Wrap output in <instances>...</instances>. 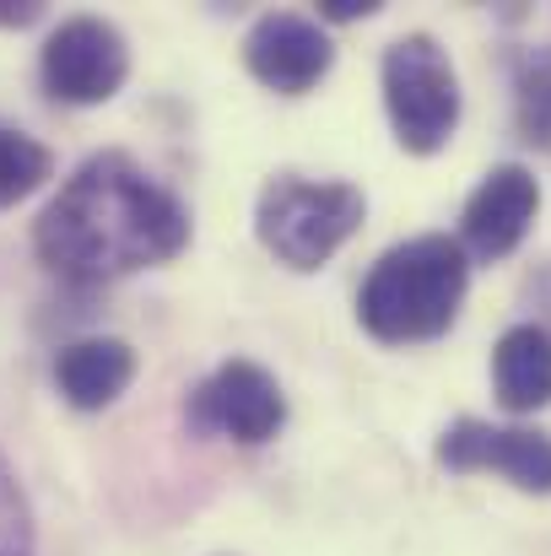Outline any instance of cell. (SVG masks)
<instances>
[{
    "mask_svg": "<svg viewBox=\"0 0 551 556\" xmlns=\"http://www.w3.org/2000/svg\"><path fill=\"white\" fill-rule=\"evenodd\" d=\"M184 243H189L184 200L125 152L87 157L33 222L38 260L76 287L163 265Z\"/></svg>",
    "mask_w": 551,
    "mask_h": 556,
    "instance_id": "obj_1",
    "label": "cell"
},
{
    "mask_svg": "<svg viewBox=\"0 0 551 556\" xmlns=\"http://www.w3.org/2000/svg\"><path fill=\"white\" fill-rule=\"evenodd\" d=\"M471 287V254L449 232H422L395 249H384L358 292V319L367 336L405 346V341H433L460 319Z\"/></svg>",
    "mask_w": 551,
    "mask_h": 556,
    "instance_id": "obj_2",
    "label": "cell"
},
{
    "mask_svg": "<svg viewBox=\"0 0 551 556\" xmlns=\"http://www.w3.org/2000/svg\"><path fill=\"white\" fill-rule=\"evenodd\" d=\"M367 216V200L358 185H341V179H298V174H281L260 189V205H254V232L260 243L292 265V270H320Z\"/></svg>",
    "mask_w": 551,
    "mask_h": 556,
    "instance_id": "obj_3",
    "label": "cell"
},
{
    "mask_svg": "<svg viewBox=\"0 0 551 556\" xmlns=\"http://www.w3.org/2000/svg\"><path fill=\"white\" fill-rule=\"evenodd\" d=\"M384 109L395 125V141L416 157H433L438 147H449L454 125H460V76L449 65V54L438 49V38L427 33H405L384 49Z\"/></svg>",
    "mask_w": 551,
    "mask_h": 556,
    "instance_id": "obj_4",
    "label": "cell"
},
{
    "mask_svg": "<svg viewBox=\"0 0 551 556\" xmlns=\"http://www.w3.org/2000/svg\"><path fill=\"white\" fill-rule=\"evenodd\" d=\"M43 92L54 103H71V109H92V103H109L125 76H130V49H125V33L103 16H71L49 33L43 43Z\"/></svg>",
    "mask_w": 551,
    "mask_h": 556,
    "instance_id": "obj_5",
    "label": "cell"
},
{
    "mask_svg": "<svg viewBox=\"0 0 551 556\" xmlns=\"http://www.w3.org/2000/svg\"><path fill=\"white\" fill-rule=\"evenodd\" d=\"M195 432H222L233 443H271L287 421V394L260 363H222L205 383H195L184 405Z\"/></svg>",
    "mask_w": 551,
    "mask_h": 556,
    "instance_id": "obj_6",
    "label": "cell"
},
{
    "mask_svg": "<svg viewBox=\"0 0 551 556\" xmlns=\"http://www.w3.org/2000/svg\"><path fill=\"white\" fill-rule=\"evenodd\" d=\"M443 470H492L519 492L551 497V438L536 427H492L476 416H460L438 438Z\"/></svg>",
    "mask_w": 551,
    "mask_h": 556,
    "instance_id": "obj_7",
    "label": "cell"
},
{
    "mask_svg": "<svg viewBox=\"0 0 551 556\" xmlns=\"http://www.w3.org/2000/svg\"><path fill=\"white\" fill-rule=\"evenodd\" d=\"M243 65L254 71V81H265L281 98H303L309 87H320L336 65V43L314 16L298 11H271L249 27L243 38Z\"/></svg>",
    "mask_w": 551,
    "mask_h": 556,
    "instance_id": "obj_8",
    "label": "cell"
},
{
    "mask_svg": "<svg viewBox=\"0 0 551 556\" xmlns=\"http://www.w3.org/2000/svg\"><path fill=\"white\" fill-rule=\"evenodd\" d=\"M541 211V185L525 163H498L476 194L465 200V216H460V249L476 254V260H503L525 243L530 222Z\"/></svg>",
    "mask_w": 551,
    "mask_h": 556,
    "instance_id": "obj_9",
    "label": "cell"
},
{
    "mask_svg": "<svg viewBox=\"0 0 551 556\" xmlns=\"http://www.w3.org/2000/svg\"><path fill=\"white\" fill-rule=\"evenodd\" d=\"M130 378H136V352L120 336H82V341L60 346V357H54V389L76 410L114 405L130 389Z\"/></svg>",
    "mask_w": 551,
    "mask_h": 556,
    "instance_id": "obj_10",
    "label": "cell"
},
{
    "mask_svg": "<svg viewBox=\"0 0 551 556\" xmlns=\"http://www.w3.org/2000/svg\"><path fill=\"white\" fill-rule=\"evenodd\" d=\"M492 389L509 416H536L551 405V330L514 325L492 352Z\"/></svg>",
    "mask_w": 551,
    "mask_h": 556,
    "instance_id": "obj_11",
    "label": "cell"
},
{
    "mask_svg": "<svg viewBox=\"0 0 551 556\" xmlns=\"http://www.w3.org/2000/svg\"><path fill=\"white\" fill-rule=\"evenodd\" d=\"M49 174H54V152L43 141L0 125V211L16 205V200H27Z\"/></svg>",
    "mask_w": 551,
    "mask_h": 556,
    "instance_id": "obj_12",
    "label": "cell"
},
{
    "mask_svg": "<svg viewBox=\"0 0 551 556\" xmlns=\"http://www.w3.org/2000/svg\"><path fill=\"white\" fill-rule=\"evenodd\" d=\"M33 508H27V492L16 481V470L5 465L0 454V556H33Z\"/></svg>",
    "mask_w": 551,
    "mask_h": 556,
    "instance_id": "obj_13",
    "label": "cell"
},
{
    "mask_svg": "<svg viewBox=\"0 0 551 556\" xmlns=\"http://www.w3.org/2000/svg\"><path fill=\"white\" fill-rule=\"evenodd\" d=\"M519 125L530 141L551 147V54L519 71Z\"/></svg>",
    "mask_w": 551,
    "mask_h": 556,
    "instance_id": "obj_14",
    "label": "cell"
},
{
    "mask_svg": "<svg viewBox=\"0 0 551 556\" xmlns=\"http://www.w3.org/2000/svg\"><path fill=\"white\" fill-rule=\"evenodd\" d=\"M373 11H378L373 0H325V5H320L325 22H358V16H373Z\"/></svg>",
    "mask_w": 551,
    "mask_h": 556,
    "instance_id": "obj_15",
    "label": "cell"
},
{
    "mask_svg": "<svg viewBox=\"0 0 551 556\" xmlns=\"http://www.w3.org/2000/svg\"><path fill=\"white\" fill-rule=\"evenodd\" d=\"M38 16H43L38 0H16V5L0 0V27H27V22H38Z\"/></svg>",
    "mask_w": 551,
    "mask_h": 556,
    "instance_id": "obj_16",
    "label": "cell"
}]
</instances>
